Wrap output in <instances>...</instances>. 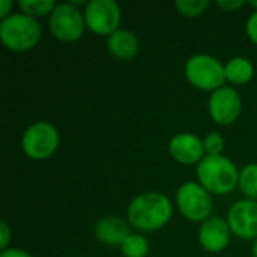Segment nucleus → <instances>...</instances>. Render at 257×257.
Returning a JSON list of instances; mask_svg holds the SVG:
<instances>
[{
	"label": "nucleus",
	"instance_id": "1",
	"mask_svg": "<svg viewBox=\"0 0 257 257\" xmlns=\"http://www.w3.org/2000/svg\"><path fill=\"white\" fill-rule=\"evenodd\" d=\"M173 206L170 199L157 191L137 196L128 206V221L142 232H155L164 227L172 218Z\"/></svg>",
	"mask_w": 257,
	"mask_h": 257
},
{
	"label": "nucleus",
	"instance_id": "2",
	"mask_svg": "<svg viewBox=\"0 0 257 257\" xmlns=\"http://www.w3.org/2000/svg\"><path fill=\"white\" fill-rule=\"evenodd\" d=\"M199 184L211 194L224 196L232 193L239 182L236 166L223 155H206L196 169Z\"/></svg>",
	"mask_w": 257,
	"mask_h": 257
},
{
	"label": "nucleus",
	"instance_id": "3",
	"mask_svg": "<svg viewBox=\"0 0 257 257\" xmlns=\"http://www.w3.org/2000/svg\"><path fill=\"white\" fill-rule=\"evenodd\" d=\"M42 29L36 18L23 12L11 14L0 23V39L11 51H29L41 39Z\"/></svg>",
	"mask_w": 257,
	"mask_h": 257
},
{
	"label": "nucleus",
	"instance_id": "4",
	"mask_svg": "<svg viewBox=\"0 0 257 257\" xmlns=\"http://www.w3.org/2000/svg\"><path fill=\"white\" fill-rule=\"evenodd\" d=\"M185 77L194 87L206 92H215L224 87V65L211 54H196L185 63Z\"/></svg>",
	"mask_w": 257,
	"mask_h": 257
},
{
	"label": "nucleus",
	"instance_id": "5",
	"mask_svg": "<svg viewBox=\"0 0 257 257\" xmlns=\"http://www.w3.org/2000/svg\"><path fill=\"white\" fill-rule=\"evenodd\" d=\"M59 142L60 136L56 126L48 122H36L24 131L21 148L30 160L42 161L57 151Z\"/></svg>",
	"mask_w": 257,
	"mask_h": 257
},
{
	"label": "nucleus",
	"instance_id": "6",
	"mask_svg": "<svg viewBox=\"0 0 257 257\" xmlns=\"http://www.w3.org/2000/svg\"><path fill=\"white\" fill-rule=\"evenodd\" d=\"M176 205L181 214L193 223H203L212 214L211 193L199 182H185L181 185L176 193Z\"/></svg>",
	"mask_w": 257,
	"mask_h": 257
},
{
	"label": "nucleus",
	"instance_id": "7",
	"mask_svg": "<svg viewBox=\"0 0 257 257\" xmlns=\"http://www.w3.org/2000/svg\"><path fill=\"white\" fill-rule=\"evenodd\" d=\"M84 14L72 3H60L50 15V30L62 42H75L84 33Z\"/></svg>",
	"mask_w": 257,
	"mask_h": 257
},
{
	"label": "nucleus",
	"instance_id": "8",
	"mask_svg": "<svg viewBox=\"0 0 257 257\" xmlns=\"http://www.w3.org/2000/svg\"><path fill=\"white\" fill-rule=\"evenodd\" d=\"M120 8L114 0H92L84 8L86 27L101 36H110L119 30Z\"/></svg>",
	"mask_w": 257,
	"mask_h": 257
},
{
	"label": "nucleus",
	"instance_id": "9",
	"mask_svg": "<svg viewBox=\"0 0 257 257\" xmlns=\"http://www.w3.org/2000/svg\"><path fill=\"white\" fill-rule=\"evenodd\" d=\"M241 111H242V99L236 89L224 86L211 93L209 114L215 123L229 126L238 120Z\"/></svg>",
	"mask_w": 257,
	"mask_h": 257
},
{
	"label": "nucleus",
	"instance_id": "10",
	"mask_svg": "<svg viewBox=\"0 0 257 257\" xmlns=\"http://www.w3.org/2000/svg\"><path fill=\"white\" fill-rule=\"evenodd\" d=\"M227 223L238 238L256 239L257 238V203L254 200H239L232 205L227 215Z\"/></svg>",
	"mask_w": 257,
	"mask_h": 257
},
{
	"label": "nucleus",
	"instance_id": "11",
	"mask_svg": "<svg viewBox=\"0 0 257 257\" xmlns=\"http://www.w3.org/2000/svg\"><path fill=\"white\" fill-rule=\"evenodd\" d=\"M169 152L176 163L184 166L199 164L206 154L203 140L191 133H181L175 136L169 143Z\"/></svg>",
	"mask_w": 257,
	"mask_h": 257
},
{
	"label": "nucleus",
	"instance_id": "12",
	"mask_svg": "<svg viewBox=\"0 0 257 257\" xmlns=\"http://www.w3.org/2000/svg\"><path fill=\"white\" fill-rule=\"evenodd\" d=\"M229 223L221 217H211L199 229V242L209 253L223 251L230 241Z\"/></svg>",
	"mask_w": 257,
	"mask_h": 257
},
{
	"label": "nucleus",
	"instance_id": "13",
	"mask_svg": "<svg viewBox=\"0 0 257 257\" xmlns=\"http://www.w3.org/2000/svg\"><path fill=\"white\" fill-rule=\"evenodd\" d=\"M128 235V224L117 217H102L95 224V236L105 245H122Z\"/></svg>",
	"mask_w": 257,
	"mask_h": 257
},
{
	"label": "nucleus",
	"instance_id": "14",
	"mask_svg": "<svg viewBox=\"0 0 257 257\" xmlns=\"http://www.w3.org/2000/svg\"><path fill=\"white\" fill-rule=\"evenodd\" d=\"M107 48L116 59L131 60L139 53L140 44H139L137 36L133 32L125 30V29H119L113 35L108 36Z\"/></svg>",
	"mask_w": 257,
	"mask_h": 257
},
{
	"label": "nucleus",
	"instance_id": "15",
	"mask_svg": "<svg viewBox=\"0 0 257 257\" xmlns=\"http://www.w3.org/2000/svg\"><path fill=\"white\" fill-rule=\"evenodd\" d=\"M224 72H226V81L241 86L247 84L253 75H254V66L247 57H233L224 65Z\"/></svg>",
	"mask_w": 257,
	"mask_h": 257
},
{
	"label": "nucleus",
	"instance_id": "16",
	"mask_svg": "<svg viewBox=\"0 0 257 257\" xmlns=\"http://www.w3.org/2000/svg\"><path fill=\"white\" fill-rule=\"evenodd\" d=\"M238 187L244 193L248 200L257 199V163L247 164L239 172V182Z\"/></svg>",
	"mask_w": 257,
	"mask_h": 257
},
{
	"label": "nucleus",
	"instance_id": "17",
	"mask_svg": "<svg viewBox=\"0 0 257 257\" xmlns=\"http://www.w3.org/2000/svg\"><path fill=\"white\" fill-rule=\"evenodd\" d=\"M56 6L57 3L54 0H20L18 2V8L21 9V12L33 18L45 17L48 14L51 15Z\"/></svg>",
	"mask_w": 257,
	"mask_h": 257
},
{
	"label": "nucleus",
	"instance_id": "18",
	"mask_svg": "<svg viewBox=\"0 0 257 257\" xmlns=\"http://www.w3.org/2000/svg\"><path fill=\"white\" fill-rule=\"evenodd\" d=\"M125 257H146L149 253V244L145 236L137 233H130L120 245Z\"/></svg>",
	"mask_w": 257,
	"mask_h": 257
},
{
	"label": "nucleus",
	"instance_id": "19",
	"mask_svg": "<svg viewBox=\"0 0 257 257\" xmlns=\"http://www.w3.org/2000/svg\"><path fill=\"white\" fill-rule=\"evenodd\" d=\"M175 6L181 15L194 18V17L202 15L206 11V8L209 6V2L208 0H178Z\"/></svg>",
	"mask_w": 257,
	"mask_h": 257
},
{
	"label": "nucleus",
	"instance_id": "20",
	"mask_svg": "<svg viewBox=\"0 0 257 257\" xmlns=\"http://www.w3.org/2000/svg\"><path fill=\"white\" fill-rule=\"evenodd\" d=\"M224 139L221 134L218 133H209L205 139H203V146H205V152L206 155H221V152L224 151Z\"/></svg>",
	"mask_w": 257,
	"mask_h": 257
},
{
	"label": "nucleus",
	"instance_id": "21",
	"mask_svg": "<svg viewBox=\"0 0 257 257\" xmlns=\"http://www.w3.org/2000/svg\"><path fill=\"white\" fill-rule=\"evenodd\" d=\"M245 32H247V36L248 39L256 44L257 45V11H254L248 20H247V24H245Z\"/></svg>",
	"mask_w": 257,
	"mask_h": 257
},
{
	"label": "nucleus",
	"instance_id": "22",
	"mask_svg": "<svg viewBox=\"0 0 257 257\" xmlns=\"http://www.w3.org/2000/svg\"><path fill=\"white\" fill-rule=\"evenodd\" d=\"M11 238H12V230H11L9 224L6 221H2V224H0V248L2 250L8 248Z\"/></svg>",
	"mask_w": 257,
	"mask_h": 257
},
{
	"label": "nucleus",
	"instance_id": "23",
	"mask_svg": "<svg viewBox=\"0 0 257 257\" xmlns=\"http://www.w3.org/2000/svg\"><path fill=\"white\" fill-rule=\"evenodd\" d=\"M245 5L244 0H218L217 2V6L226 12H233L239 8H242Z\"/></svg>",
	"mask_w": 257,
	"mask_h": 257
},
{
	"label": "nucleus",
	"instance_id": "24",
	"mask_svg": "<svg viewBox=\"0 0 257 257\" xmlns=\"http://www.w3.org/2000/svg\"><path fill=\"white\" fill-rule=\"evenodd\" d=\"M0 257H32L30 253H27L26 250H21V248H6V250H2Z\"/></svg>",
	"mask_w": 257,
	"mask_h": 257
},
{
	"label": "nucleus",
	"instance_id": "25",
	"mask_svg": "<svg viewBox=\"0 0 257 257\" xmlns=\"http://www.w3.org/2000/svg\"><path fill=\"white\" fill-rule=\"evenodd\" d=\"M12 2L11 0H2L0 2V18L5 20L11 15V11H12Z\"/></svg>",
	"mask_w": 257,
	"mask_h": 257
},
{
	"label": "nucleus",
	"instance_id": "26",
	"mask_svg": "<svg viewBox=\"0 0 257 257\" xmlns=\"http://www.w3.org/2000/svg\"><path fill=\"white\" fill-rule=\"evenodd\" d=\"M253 257H257V238L254 239V244H253Z\"/></svg>",
	"mask_w": 257,
	"mask_h": 257
},
{
	"label": "nucleus",
	"instance_id": "27",
	"mask_svg": "<svg viewBox=\"0 0 257 257\" xmlns=\"http://www.w3.org/2000/svg\"><path fill=\"white\" fill-rule=\"evenodd\" d=\"M248 5H250L254 11H257V0H251V2H248Z\"/></svg>",
	"mask_w": 257,
	"mask_h": 257
}]
</instances>
